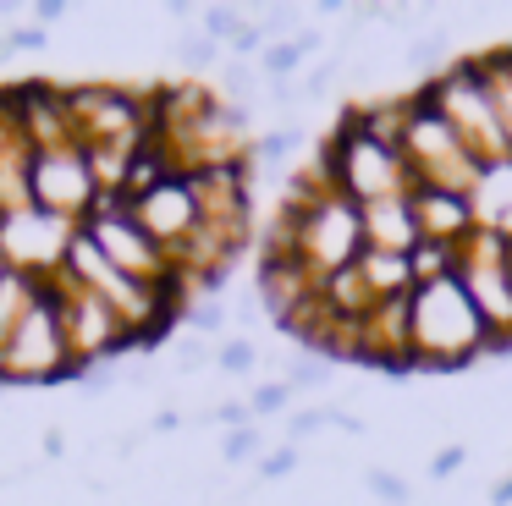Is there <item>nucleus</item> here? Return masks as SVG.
Segmentation results:
<instances>
[{
    "instance_id": "obj_1",
    "label": "nucleus",
    "mask_w": 512,
    "mask_h": 506,
    "mask_svg": "<svg viewBox=\"0 0 512 506\" xmlns=\"http://www.w3.org/2000/svg\"><path fill=\"white\" fill-rule=\"evenodd\" d=\"M408 319H413V369H468L474 358L496 352V336L479 319L474 297L463 292L457 275L413 286Z\"/></svg>"
},
{
    "instance_id": "obj_2",
    "label": "nucleus",
    "mask_w": 512,
    "mask_h": 506,
    "mask_svg": "<svg viewBox=\"0 0 512 506\" xmlns=\"http://www.w3.org/2000/svg\"><path fill=\"white\" fill-rule=\"evenodd\" d=\"M314 165L331 176V187H342L358 204H380V198H408L413 193V171H408V160H402V149L391 138H380L375 127H364L358 110H342V116H336L331 138L314 154Z\"/></svg>"
},
{
    "instance_id": "obj_3",
    "label": "nucleus",
    "mask_w": 512,
    "mask_h": 506,
    "mask_svg": "<svg viewBox=\"0 0 512 506\" xmlns=\"http://www.w3.org/2000/svg\"><path fill=\"white\" fill-rule=\"evenodd\" d=\"M402 160L413 171V187H441V193H474V182L485 176V165L463 149V138L452 132V121L430 105V94L402 99Z\"/></svg>"
},
{
    "instance_id": "obj_4",
    "label": "nucleus",
    "mask_w": 512,
    "mask_h": 506,
    "mask_svg": "<svg viewBox=\"0 0 512 506\" xmlns=\"http://www.w3.org/2000/svg\"><path fill=\"white\" fill-rule=\"evenodd\" d=\"M424 94H430V105L452 121V132L463 138V149L474 154L485 171L512 160L507 132H501V116H496V99H490V77H485V66H479V55L474 61H452L441 77L424 83Z\"/></svg>"
},
{
    "instance_id": "obj_5",
    "label": "nucleus",
    "mask_w": 512,
    "mask_h": 506,
    "mask_svg": "<svg viewBox=\"0 0 512 506\" xmlns=\"http://www.w3.org/2000/svg\"><path fill=\"white\" fill-rule=\"evenodd\" d=\"M61 275H72L78 286H89L94 297H105V303L116 308V319H122L127 330H133L138 341H155V336H166V325H171V297L166 292H155V286H144V281H133V275H122L111 259H105L100 248H94L89 237L78 231V242H72V253H67V270Z\"/></svg>"
},
{
    "instance_id": "obj_6",
    "label": "nucleus",
    "mask_w": 512,
    "mask_h": 506,
    "mask_svg": "<svg viewBox=\"0 0 512 506\" xmlns=\"http://www.w3.org/2000/svg\"><path fill=\"white\" fill-rule=\"evenodd\" d=\"M56 380H78V363L67 352V330H61V308H56V275H50L39 303L17 325V336L0 347V385H56Z\"/></svg>"
},
{
    "instance_id": "obj_7",
    "label": "nucleus",
    "mask_w": 512,
    "mask_h": 506,
    "mask_svg": "<svg viewBox=\"0 0 512 506\" xmlns=\"http://www.w3.org/2000/svg\"><path fill=\"white\" fill-rule=\"evenodd\" d=\"M56 308H61V330H67V352L78 363V380L89 369H105L111 358L144 347L133 330L116 319V308L105 297H94L89 286H78L72 275H56Z\"/></svg>"
},
{
    "instance_id": "obj_8",
    "label": "nucleus",
    "mask_w": 512,
    "mask_h": 506,
    "mask_svg": "<svg viewBox=\"0 0 512 506\" xmlns=\"http://www.w3.org/2000/svg\"><path fill=\"white\" fill-rule=\"evenodd\" d=\"M457 281L474 297L479 319L496 336V352L512 347V237L479 226L474 237L463 242V259H457Z\"/></svg>"
},
{
    "instance_id": "obj_9",
    "label": "nucleus",
    "mask_w": 512,
    "mask_h": 506,
    "mask_svg": "<svg viewBox=\"0 0 512 506\" xmlns=\"http://www.w3.org/2000/svg\"><path fill=\"white\" fill-rule=\"evenodd\" d=\"M28 198H34V209H50V215L83 226L89 209L100 204V182H94L89 149H83V143L34 149V165H28Z\"/></svg>"
},
{
    "instance_id": "obj_10",
    "label": "nucleus",
    "mask_w": 512,
    "mask_h": 506,
    "mask_svg": "<svg viewBox=\"0 0 512 506\" xmlns=\"http://www.w3.org/2000/svg\"><path fill=\"white\" fill-rule=\"evenodd\" d=\"M78 231L83 226L50 215V209H34V204L12 209V215H0V264L50 281V275L67 270V253H72V242H78Z\"/></svg>"
},
{
    "instance_id": "obj_11",
    "label": "nucleus",
    "mask_w": 512,
    "mask_h": 506,
    "mask_svg": "<svg viewBox=\"0 0 512 506\" xmlns=\"http://www.w3.org/2000/svg\"><path fill=\"white\" fill-rule=\"evenodd\" d=\"M133 220L160 242V248H166V259L177 264L182 253H188V242L199 237V226H204V209H199V193H193V176L171 171L160 187H149L144 198H133Z\"/></svg>"
},
{
    "instance_id": "obj_12",
    "label": "nucleus",
    "mask_w": 512,
    "mask_h": 506,
    "mask_svg": "<svg viewBox=\"0 0 512 506\" xmlns=\"http://www.w3.org/2000/svg\"><path fill=\"white\" fill-rule=\"evenodd\" d=\"M413 215H419L424 242H446V248H463L479 231L474 198L468 193H441V187H413Z\"/></svg>"
},
{
    "instance_id": "obj_13",
    "label": "nucleus",
    "mask_w": 512,
    "mask_h": 506,
    "mask_svg": "<svg viewBox=\"0 0 512 506\" xmlns=\"http://www.w3.org/2000/svg\"><path fill=\"white\" fill-rule=\"evenodd\" d=\"M419 242H424V231H419V215H413V193L408 198H380V204H364V248L408 259Z\"/></svg>"
},
{
    "instance_id": "obj_14",
    "label": "nucleus",
    "mask_w": 512,
    "mask_h": 506,
    "mask_svg": "<svg viewBox=\"0 0 512 506\" xmlns=\"http://www.w3.org/2000/svg\"><path fill=\"white\" fill-rule=\"evenodd\" d=\"M474 215L485 231H501V237H512V160L507 165H490L485 176L474 182Z\"/></svg>"
},
{
    "instance_id": "obj_15",
    "label": "nucleus",
    "mask_w": 512,
    "mask_h": 506,
    "mask_svg": "<svg viewBox=\"0 0 512 506\" xmlns=\"http://www.w3.org/2000/svg\"><path fill=\"white\" fill-rule=\"evenodd\" d=\"M358 275H364V286L375 292V303H391V297H408L413 286V264L397 259V253H375L364 248V259H358Z\"/></svg>"
},
{
    "instance_id": "obj_16",
    "label": "nucleus",
    "mask_w": 512,
    "mask_h": 506,
    "mask_svg": "<svg viewBox=\"0 0 512 506\" xmlns=\"http://www.w3.org/2000/svg\"><path fill=\"white\" fill-rule=\"evenodd\" d=\"M490 77V99H496V116H501V132H507V149H512V50H496V55H479Z\"/></svg>"
},
{
    "instance_id": "obj_17",
    "label": "nucleus",
    "mask_w": 512,
    "mask_h": 506,
    "mask_svg": "<svg viewBox=\"0 0 512 506\" xmlns=\"http://www.w3.org/2000/svg\"><path fill=\"white\" fill-rule=\"evenodd\" d=\"M457 259H463V248H446V242H419V248L408 253L413 281H419V286H430V281H446V275H457Z\"/></svg>"
},
{
    "instance_id": "obj_18",
    "label": "nucleus",
    "mask_w": 512,
    "mask_h": 506,
    "mask_svg": "<svg viewBox=\"0 0 512 506\" xmlns=\"http://www.w3.org/2000/svg\"><path fill=\"white\" fill-rule=\"evenodd\" d=\"M303 61H309V55L298 50V39H281V44H265V55H259V72H265L270 83H287L292 72H303Z\"/></svg>"
},
{
    "instance_id": "obj_19",
    "label": "nucleus",
    "mask_w": 512,
    "mask_h": 506,
    "mask_svg": "<svg viewBox=\"0 0 512 506\" xmlns=\"http://www.w3.org/2000/svg\"><path fill=\"white\" fill-rule=\"evenodd\" d=\"M177 50H182V61H193V66H215L226 44H215L204 28H182V33H177Z\"/></svg>"
},
{
    "instance_id": "obj_20",
    "label": "nucleus",
    "mask_w": 512,
    "mask_h": 506,
    "mask_svg": "<svg viewBox=\"0 0 512 506\" xmlns=\"http://www.w3.org/2000/svg\"><path fill=\"white\" fill-rule=\"evenodd\" d=\"M254 363H259L254 341H221V347H215V369L221 374H254Z\"/></svg>"
},
{
    "instance_id": "obj_21",
    "label": "nucleus",
    "mask_w": 512,
    "mask_h": 506,
    "mask_svg": "<svg viewBox=\"0 0 512 506\" xmlns=\"http://www.w3.org/2000/svg\"><path fill=\"white\" fill-rule=\"evenodd\" d=\"M243 28H248V17L237 6H210V11H204V33H210L215 44H232Z\"/></svg>"
},
{
    "instance_id": "obj_22",
    "label": "nucleus",
    "mask_w": 512,
    "mask_h": 506,
    "mask_svg": "<svg viewBox=\"0 0 512 506\" xmlns=\"http://www.w3.org/2000/svg\"><path fill=\"white\" fill-rule=\"evenodd\" d=\"M259 451H265V435H259V424L226 429V462H259Z\"/></svg>"
},
{
    "instance_id": "obj_23",
    "label": "nucleus",
    "mask_w": 512,
    "mask_h": 506,
    "mask_svg": "<svg viewBox=\"0 0 512 506\" xmlns=\"http://www.w3.org/2000/svg\"><path fill=\"white\" fill-rule=\"evenodd\" d=\"M298 143H303V132H298V127H292V132H287V127H276V132H265V138L254 143V160L276 165V160H287V154L298 149Z\"/></svg>"
},
{
    "instance_id": "obj_24",
    "label": "nucleus",
    "mask_w": 512,
    "mask_h": 506,
    "mask_svg": "<svg viewBox=\"0 0 512 506\" xmlns=\"http://www.w3.org/2000/svg\"><path fill=\"white\" fill-rule=\"evenodd\" d=\"M188 325L199 330V336H221L226 330V303L221 297H199V303L188 308Z\"/></svg>"
},
{
    "instance_id": "obj_25",
    "label": "nucleus",
    "mask_w": 512,
    "mask_h": 506,
    "mask_svg": "<svg viewBox=\"0 0 512 506\" xmlns=\"http://www.w3.org/2000/svg\"><path fill=\"white\" fill-rule=\"evenodd\" d=\"M287 380H270V385H254V396H248V407H254V418H270V413H281L287 407Z\"/></svg>"
},
{
    "instance_id": "obj_26",
    "label": "nucleus",
    "mask_w": 512,
    "mask_h": 506,
    "mask_svg": "<svg viewBox=\"0 0 512 506\" xmlns=\"http://www.w3.org/2000/svg\"><path fill=\"white\" fill-rule=\"evenodd\" d=\"M364 484L380 495V501H408V479H402V473H391V468H369Z\"/></svg>"
},
{
    "instance_id": "obj_27",
    "label": "nucleus",
    "mask_w": 512,
    "mask_h": 506,
    "mask_svg": "<svg viewBox=\"0 0 512 506\" xmlns=\"http://www.w3.org/2000/svg\"><path fill=\"white\" fill-rule=\"evenodd\" d=\"M254 83H259V66H248V61H232V66H226V72H221L226 105H232V99H243V94H248V88H254Z\"/></svg>"
},
{
    "instance_id": "obj_28",
    "label": "nucleus",
    "mask_w": 512,
    "mask_h": 506,
    "mask_svg": "<svg viewBox=\"0 0 512 506\" xmlns=\"http://www.w3.org/2000/svg\"><path fill=\"white\" fill-rule=\"evenodd\" d=\"M325 380H331L325 363H292V369H287V391H320Z\"/></svg>"
},
{
    "instance_id": "obj_29",
    "label": "nucleus",
    "mask_w": 512,
    "mask_h": 506,
    "mask_svg": "<svg viewBox=\"0 0 512 506\" xmlns=\"http://www.w3.org/2000/svg\"><path fill=\"white\" fill-rule=\"evenodd\" d=\"M0 44H6V55H12V50H45L50 33H45V28H28V22H23V28H6V33H0Z\"/></svg>"
},
{
    "instance_id": "obj_30",
    "label": "nucleus",
    "mask_w": 512,
    "mask_h": 506,
    "mask_svg": "<svg viewBox=\"0 0 512 506\" xmlns=\"http://www.w3.org/2000/svg\"><path fill=\"white\" fill-rule=\"evenodd\" d=\"M298 462H303V451H298V446H292V440H287V446H281L276 457H259V473H265V479H281V473H292V468H298Z\"/></svg>"
},
{
    "instance_id": "obj_31",
    "label": "nucleus",
    "mask_w": 512,
    "mask_h": 506,
    "mask_svg": "<svg viewBox=\"0 0 512 506\" xmlns=\"http://www.w3.org/2000/svg\"><path fill=\"white\" fill-rule=\"evenodd\" d=\"M463 462H468V446H446L441 457L430 462V473H435V479H452V473L463 468Z\"/></svg>"
},
{
    "instance_id": "obj_32",
    "label": "nucleus",
    "mask_w": 512,
    "mask_h": 506,
    "mask_svg": "<svg viewBox=\"0 0 512 506\" xmlns=\"http://www.w3.org/2000/svg\"><path fill=\"white\" fill-rule=\"evenodd\" d=\"M215 418H221L226 429H243V424H254V407H248V402H221V413H215Z\"/></svg>"
},
{
    "instance_id": "obj_33",
    "label": "nucleus",
    "mask_w": 512,
    "mask_h": 506,
    "mask_svg": "<svg viewBox=\"0 0 512 506\" xmlns=\"http://www.w3.org/2000/svg\"><path fill=\"white\" fill-rule=\"evenodd\" d=\"M34 17H39V28H50V22L67 17V6H61V0H45V6H34Z\"/></svg>"
},
{
    "instance_id": "obj_34",
    "label": "nucleus",
    "mask_w": 512,
    "mask_h": 506,
    "mask_svg": "<svg viewBox=\"0 0 512 506\" xmlns=\"http://www.w3.org/2000/svg\"><path fill=\"white\" fill-rule=\"evenodd\" d=\"M490 506H512V473H507V479L490 484Z\"/></svg>"
},
{
    "instance_id": "obj_35",
    "label": "nucleus",
    "mask_w": 512,
    "mask_h": 506,
    "mask_svg": "<svg viewBox=\"0 0 512 506\" xmlns=\"http://www.w3.org/2000/svg\"><path fill=\"white\" fill-rule=\"evenodd\" d=\"M320 44H325V33H320V28H303V33H298V50H303V55H314Z\"/></svg>"
},
{
    "instance_id": "obj_36",
    "label": "nucleus",
    "mask_w": 512,
    "mask_h": 506,
    "mask_svg": "<svg viewBox=\"0 0 512 506\" xmlns=\"http://www.w3.org/2000/svg\"><path fill=\"white\" fill-rule=\"evenodd\" d=\"M177 424H182L177 413H155V418H149V429H155V435H160V429H166V435H171V429H177Z\"/></svg>"
},
{
    "instance_id": "obj_37",
    "label": "nucleus",
    "mask_w": 512,
    "mask_h": 506,
    "mask_svg": "<svg viewBox=\"0 0 512 506\" xmlns=\"http://www.w3.org/2000/svg\"><path fill=\"white\" fill-rule=\"evenodd\" d=\"M0 275H6V264H0Z\"/></svg>"
}]
</instances>
